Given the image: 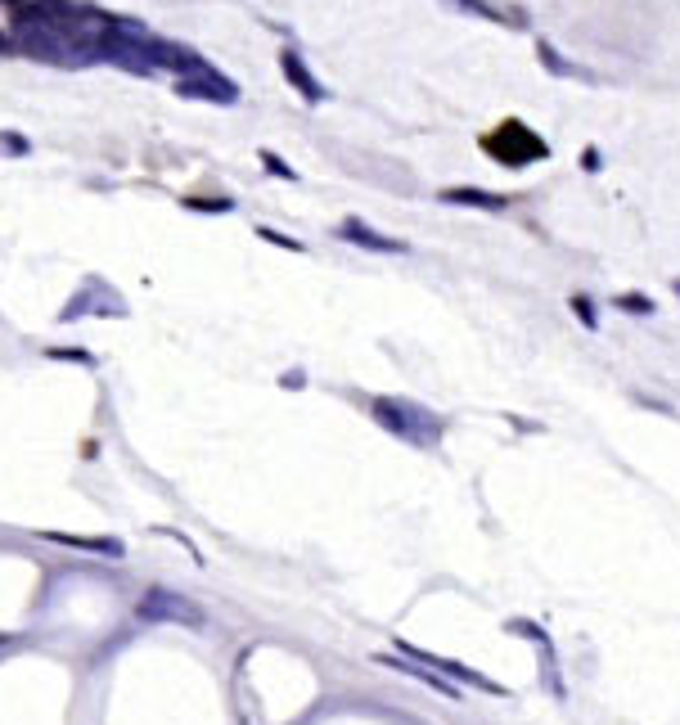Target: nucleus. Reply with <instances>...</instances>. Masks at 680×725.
I'll use <instances>...</instances> for the list:
<instances>
[{"label":"nucleus","mask_w":680,"mask_h":725,"mask_svg":"<svg viewBox=\"0 0 680 725\" xmlns=\"http://www.w3.org/2000/svg\"><path fill=\"white\" fill-rule=\"evenodd\" d=\"M14 46L23 50V55L41 59V64H59V68H77V64H91V50H82L77 41H68L64 32H55L50 23H41L32 10L19 14V23H14Z\"/></svg>","instance_id":"obj_1"},{"label":"nucleus","mask_w":680,"mask_h":725,"mask_svg":"<svg viewBox=\"0 0 680 725\" xmlns=\"http://www.w3.org/2000/svg\"><path fill=\"white\" fill-rule=\"evenodd\" d=\"M374 419H379L383 428H388L392 437H401V442L410 446H433L442 442V419L433 415V410H424L419 401H406V397H374Z\"/></svg>","instance_id":"obj_2"},{"label":"nucleus","mask_w":680,"mask_h":725,"mask_svg":"<svg viewBox=\"0 0 680 725\" xmlns=\"http://www.w3.org/2000/svg\"><path fill=\"white\" fill-rule=\"evenodd\" d=\"M487 154L500 158L505 167H527V163H536V158H545L550 149H545V140L536 136V131H527L523 122H505V127H496L487 136Z\"/></svg>","instance_id":"obj_3"},{"label":"nucleus","mask_w":680,"mask_h":725,"mask_svg":"<svg viewBox=\"0 0 680 725\" xmlns=\"http://www.w3.org/2000/svg\"><path fill=\"white\" fill-rule=\"evenodd\" d=\"M176 91H181L185 100H208V104H235L239 100V86L230 82V77H221L212 64H199L194 73H185L181 82H176Z\"/></svg>","instance_id":"obj_4"},{"label":"nucleus","mask_w":680,"mask_h":725,"mask_svg":"<svg viewBox=\"0 0 680 725\" xmlns=\"http://www.w3.org/2000/svg\"><path fill=\"white\" fill-rule=\"evenodd\" d=\"M140 617L145 622H181V626H203V613L190 604V599L172 595V590H149L140 599Z\"/></svg>","instance_id":"obj_5"},{"label":"nucleus","mask_w":680,"mask_h":725,"mask_svg":"<svg viewBox=\"0 0 680 725\" xmlns=\"http://www.w3.org/2000/svg\"><path fill=\"white\" fill-rule=\"evenodd\" d=\"M401 649H406V658H410V662H419V667H442V676H455V680H464V685H478V689H487V694H505V685H496V680H487V676H478V671L460 667V662L433 658V653L410 649V644H401Z\"/></svg>","instance_id":"obj_6"},{"label":"nucleus","mask_w":680,"mask_h":725,"mask_svg":"<svg viewBox=\"0 0 680 725\" xmlns=\"http://www.w3.org/2000/svg\"><path fill=\"white\" fill-rule=\"evenodd\" d=\"M343 239H347V244H356V248H370V253H406V244H401V239L379 235V230H370L365 221H356V217L343 221Z\"/></svg>","instance_id":"obj_7"},{"label":"nucleus","mask_w":680,"mask_h":725,"mask_svg":"<svg viewBox=\"0 0 680 725\" xmlns=\"http://www.w3.org/2000/svg\"><path fill=\"white\" fill-rule=\"evenodd\" d=\"M280 68H284V77H289V86H298V91L307 95L311 104L325 100V86H320L316 77H311V68L298 59V50H284V55H280Z\"/></svg>","instance_id":"obj_8"},{"label":"nucleus","mask_w":680,"mask_h":725,"mask_svg":"<svg viewBox=\"0 0 680 725\" xmlns=\"http://www.w3.org/2000/svg\"><path fill=\"white\" fill-rule=\"evenodd\" d=\"M442 203H455V208H482V212H505L509 208V199L487 194V190H473V185H455V190H446Z\"/></svg>","instance_id":"obj_9"},{"label":"nucleus","mask_w":680,"mask_h":725,"mask_svg":"<svg viewBox=\"0 0 680 725\" xmlns=\"http://www.w3.org/2000/svg\"><path fill=\"white\" fill-rule=\"evenodd\" d=\"M383 667H397V671H406V676H415V680H424L428 689H437V694H446V698H460V689L451 685L446 676H433V671H424L419 662H410V658H379Z\"/></svg>","instance_id":"obj_10"},{"label":"nucleus","mask_w":680,"mask_h":725,"mask_svg":"<svg viewBox=\"0 0 680 725\" xmlns=\"http://www.w3.org/2000/svg\"><path fill=\"white\" fill-rule=\"evenodd\" d=\"M460 10H469V14H482V19H491V23H514V28H523V14H505V10H496L491 0H455Z\"/></svg>","instance_id":"obj_11"},{"label":"nucleus","mask_w":680,"mask_h":725,"mask_svg":"<svg viewBox=\"0 0 680 725\" xmlns=\"http://www.w3.org/2000/svg\"><path fill=\"white\" fill-rule=\"evenodd\" d=\"M50 541H59V545H77V550H100V554H122V545L118 541H91V536H50Z\"/></svg>","instance_id":"obj_12"},{"label":"nucleus","mask_w":680,"mask_h":725,"mask_svg":"<svg viewBox=\"0 0 680 725\" xmlns=\"http://www.w3.org/2000/svg\"><path fill=\"white\" fill-rule=\"evenodd\" d=\"M617 307H626V311H635V316H653V302L649 298H640V293H617Z\"/></svg>","instance_id":"obj_13"},{"label":"nucleus","mask_w":680,"mask_h":725,"mask_svg":"<svg viewBox=\"0 0 680 725\" xmlns=\"http://www.w3.org/2000/svg\"><path fill=\"white\" fill-rule=\"evenodd\" d=\"M541 64H545V68H554V73H563V77H581L577 68H572V64H563V55H554L550 46H541Z\"/></svg>","instance_id":"obj_14"},{"label":"nucleus","mask_w":680,"mask_h":725,"mask_svg":"<svg viewBox=\"0 0 680 725\" xmlns=\"http://www.w3.org/2000/svg\"><path fill=\"white\" fill-rule=\"evenodd\" d=\"M572 311L581 316V325H586V329L599 325V320H595V307H590V298H572Z\"/></svg>","instance_id":"obj_15"},{"label":"nucleus","mask_w":680,"mask_h":725,"mask_svg":"<svg viewBox=\"0 0 680 725\" xmlns=\"http://www.w3.org/2000/svg\"><path fill=\"white\" fill-rule=\"evenodd\" d=\"M190 208H199V212H230L235 203H230V199H190Z\"/></svg>","instance_id":"obj_16"},{"label":"nucleus","mask_w":680,"mask_h":725,"mask_svg":"<svg viewBox=\"0 0 680 725\" xmlns=\"http://www.w3.org/2000/svg\"><path fill=\"white\" fill-rule=\"evenodd\" d=\"M257 235H262V239H271V244H280V248H298V253H302V244H298V239L280 235V230H266V226H262V230H257Z\"/></svg>","instance_id":"obj_17"},{"label":"nucleus","mask_w":680,"mask_h":725,"mask_svg":"<svg viewBox=\"0 0 680 725\" xmlns=\"http://www.w3.org/2000/svg\"><path fill=\"white\" fill-rule=\"evenodd\" d=\"M262 163L271 167L275 176H284V181H293V172H289V167H284V163H280V158H275V154H262Z\"/></svg>","instance_id":"obj_18"},{"label":"nucleus","mask_w":680,"mask_h":725,"mask_svg":"<svg viewBox=\"0 0 680 725\" xmlns=\"http://www.w3.org/2000/svg\"><path fill=\"white\" fill-rule=\"evenodd\" d=\"M0 145L14 149V154H28V140H19V136H0Z\"/></svg>","instance_id":"obj_19"},{"label":"nucleus","mask_w":680,"mask_h":725,"mask_svg":"<svg viewBox=\"0 0 680 725\" xmlns=\"http://www.w3.org/2000/svg\"><path fill=\"white\" fill-rule=\"evenodd\" d=\"M5 50H14V41H10V32H0V55H5Z\"/></svg>","instance_id":"obj_20"},{"label":"nucleus","mask_w":680,"mask_h":725,"mask_svg":"<svg viewBox=\"0 0 680 725\" xmlns=\"http://www.w3.org/2000/svg\"><path fill=\"white\" fill-rule=\"evenodd\" d=\"M0 5H19V0H0Z\"/></svg>","instance_id":"obj_21"}]
</instances>
